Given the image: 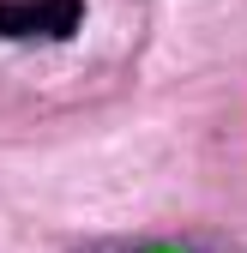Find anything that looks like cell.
<instances>
[{"instance_id":"1","label":"cell","mask_w":247,"mask_h":253,"mask_svg":"<svg viewBox=\"0 0 247 253\" xmlns=\"http://www.w3.org/2000/svg\"><path fill=\"white\" fill-rule=\"evenodd\" d=\"M84 24V0H0V42H67Z\"/></svg>"},{"instance_id":"2","label":"cell","mask_w":247,"mask_h":253,"mask_svg":"<svg viewBox=\"0 0 247 253\" xmlns=\"http://www.w3.org/2000/svg\"><path fill=\"white\" fill-rule=\"evenodd\" d=\"M103 253H241L229 235H133V241H115Z\"/></svg>"}]
</instances>
